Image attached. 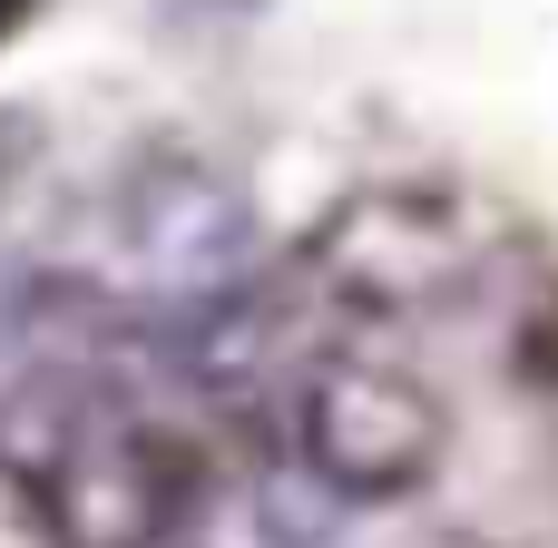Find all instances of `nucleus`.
Wrapping results in <instances>:
<instances>
[{"label":"nucleus","instance_id":"7ed1b4c3","mask_svg":"<svg viewBox=\"0 0 558 548\" xmlns=\"http://www.w3.org/2000/svg\"><path fill=\"white\" fill-rule=\"evenodd\" d=\"M0 176H10V137H0Z\"/></svg>","mask_w":558,"mask_h":548},{"label":"nucleus","instance_id":"f03ea898","mask_svg":"<svg viewBox=\"0 0 558 548\" xmlns=\"http://www.w3.org/2000/svg\"><path fill=\"white\" fill-rule=\"evenodd\" d=\"M333 490L314 480H216L186 490V510L167 520L157 548H333Z\"/></svg>","mask_w":558,"mask_h":548},{"label":"nucleus","instance_id":"f257e3e1","mask_svg":"<svg viewBox=\"0 0 558 548\" xmlns=\"http://www.w3.org/2000/svg\"><path fill=\"white\" fill-rule=\"evenodd\" d=\"M304 451L333 500H402L441 461V412L392 363H333L304 392Z\"/></svg>","mask_w":558,"mask_h":548}]
</instances>
